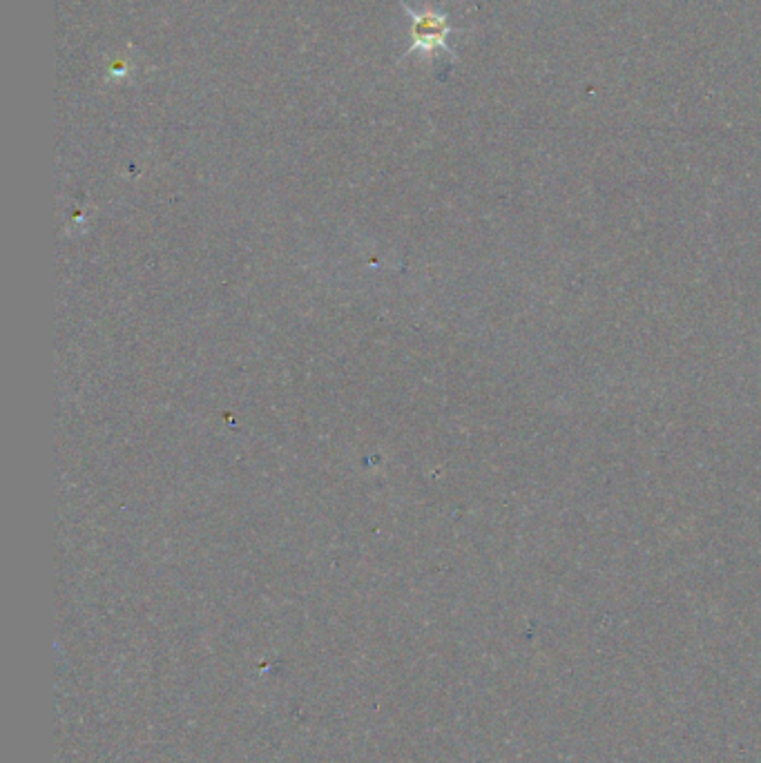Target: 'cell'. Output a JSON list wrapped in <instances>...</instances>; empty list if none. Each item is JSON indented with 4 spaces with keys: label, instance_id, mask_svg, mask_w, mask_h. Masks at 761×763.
Here are the masks:
<instances>
[{
    "label": "cell",
    "instance_id": "6da1fadb",
    "mask_svg": "<svg viewBox=\"0 0 761 763\" xmlns=\"http://www.w3.org/2000/svg\"><path fill=\"white\" fill-rule=\"evenodd\" d=\"M400 5L404 12H407L409 21H411V43L407 47V52L402 54V59H407V56L411 54H425V56H431V54H449V56H456V52L451 50L449 43H447V36L454 32V27L449 25L447 16L438 12V9H422V12H418V9L409 7L404 0H400Z\"/></svg>",
    "mask_w": 761,
    "mask_h": 763
},
{
    "label": "cell",
    "instance_id": "7a4b0ae2",
    "mask_svg": "<svg viewBox=\"0 0 761 763\" xmlns=\"http://www.w3.org/2000/svg\"><path fill=\"white\" fill-rule=\"evenodd\" d=\"M125 74H128V65H123V63L114 65L110 70V76H125Z\"/></svg>",
    "mask_w": 761,
    "mask_h": 763
}]
</instances>
